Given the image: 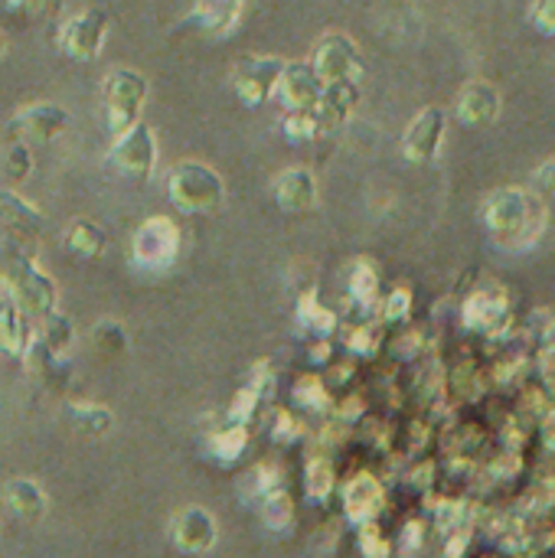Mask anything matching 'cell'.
Listing matches in <instances>:
<instances>
[{"instance_id":"1","label":"cell","mask_w":555,"mask_h":558,"mask_svg":"<svg viewBox=\"0 0 555 558\" xmlns=\"http://www.w3.org/2000/svg\"><path fill=\"white\" fill-rule=\"evenodd\" d=\"M481 222L491 242L504 252H530L550 222L546 203L527 186H500L487 193L481 206Z\"/></svg>"},{"instance_id":"2","label":"cell","mask_w":555,"mask_h":558,"mask_svg":"<svg viewBox=\"0 0 555 558\" xmlns=\"http://www.w3.org/2000/svg\"><path fill=\"white\" fill-rule=\"evenodd\" d=\"M167 199L183 216H209L226 203V180L203 160H177L167 170Z\"/></svg>"},{"instance_id":"3","label":"cell","mask_w":555,"mask_h":558,"mask_svg":"<svg viewBox=\"0 0 555 558\" xmlns=\"http://www.w3.org/2000/svg\"><path fill=\"white\" fill-rule=\"evenodd\" d=\"M0 275H3V288L10 291V298L16 301V307L29 320H46L56 311V298H59L56 281L23 248H10L7 252Z\"/></svg>"},{"instance_id":"4","label":"cell","mask_w":555,"mask_h":558,"mask_svg":"<svg viewBox=\"0 0 555 558\" xmlns=\"http://www.w3.org/2000/svg\"><path fill=\"white\" fill-rule=\"evenodd\" d=\"M180 226L167 216H150L134 229L131 239V265L147 275H164L177 265L180 258Z\"/></svg>"},{"instance_id":"5","label":"cell","mask_w":555,"mask_h":558,"mask_svg":"<svg viewBox=\"0 0 555 558\" xmlns=\"http://www.w3.org/2000/svg\"><path fill=\"white\" fill-rule=\"evenodd\" d=\"M147 101V78L137 69H114L105 78V118L114 134H124L141 121Z\"/></svg>"},{"instance_id":"6","label":"cell","mask_w":555,"mask_h":558,"mask_svg":"<svg viewBox=\"0 0 555 558\" xmlns=\"http://www.w3.org/2000/svg\"><path fill=\"white\" fill-rule=\"evenodd\" d=\"M311 65H314V72L321 75L324 85H330V82H360L363 52H360L353 36H347L340 29H330V33H324L317 39Z\"/></svg>"},{"instance_id":"7","label":"cell","mask_w":555,"mask_h":558,"mask_svg":"<svg viewBox=\"0 0 555 558\" xmlns=\"http://www.w3.org/2000/svg\"><path fill=\"white\" fill-rule=\"evenodd\" d=\"M105 39H108V13L101 7H88V10L69 16L56 33V43H59L62 56H69L75 62L98 59L101 49H105Z\"/></svg>"},{"instance_id":"8","label":"cell","mask_w":555,"mask_h":558,"mask_svg":"<svg viewBox=\"0 0 555 558\" xmlns=\"http://www.w3.org/2000/svg\"><path fill=\"white\" fill-rule=\"evenodd\" d=\"M285 65L288 62L281 56H242V59H236L232 88H236L239 101L249 108H258L268 98H275Z\"/></svg>"},{"instance_id":"9","label":"cell","mask_w":555,"mask_h":558,"mask_svg":"<svg viewBox=\"0 0 555 558\" xmlns=\"http://www.w3.org/2000/svg\"><path fill=\"white\" fill-rule=\"evenodd\" d=\"M108 163L121 177L147 183L150 173H154V163H157V137H154V131L144 121H137L134 128L118 134V141L111 144Z\"/></svg>"},{"instance_id":"10","label":"cell","mask_w":555,"mask_h":558,"mask_svg":"<svg viewBox=\"0 0 555 558\" xmlns=\"http://www.w3.org/2000/svg\"><path fill=\"white\" fill-rule=\"evenodd\" d=\"M167 536H170V546L183 556H206L216 549L219 543V523L216 517L206 510V507H183L173 513L170 526H167Z\"/></svg>"},{"instance_id":"11","label":"cell","mask_w":555,"mask_h":558,"mask_svg":"<svg viewBox=\"0 0 555 558\" xmlns=\"http://www.w3.org/2000/svg\"><path fill=\"white\" fill-rule=\"evenodd\" d=\"M65 131H69V111L56 101L26 105L7 121V134L20 144H49Z\"/></svg>"},{"instance_id":"12","label":"cell","mask_w":555,"mask_h":558,"mask_svg":"<svg viewBox=\"0 0 555 558\" xmlns=\"http://www.w3.org/2000/svg\"><path fill=\"white\" fill-rule=\"evenodd\" d=\"M445 137H448V111L438 105L422 108L402 134V154L409 163H432L442 154Z\"/></svg>"},{"instance_id":"13","label":"cell","mask_w":555,"mask_h":558,"mask_svg":"<svg viewBox=\"0 0 555 558\" xmlns=\"http://www.w3.org/2000/svg\"><path fill=\"white\" fill-rule=\"evenodd\" d=\"M461 320L468 330H478L484 337H497L510 324V298L500 288H478L461 304Z\"/></svg>"},{"instance_id":"14","label":"cell","mask_w":555,"mask_h":558,"mask_svg":"<svg viewBox=\"0 0 555 558\" xmlns=\"http://www.w3.org/2000/svg\"><path fill=\"white\" fill-rule=\"evenodd\" d=\"M500 111H504L500 88L487 78H471L458 92L455 114L464 128H491V124H497Z\"/></svg>"},{"instance_id":"15","label":"cell","mask_w":555,"mask_h":558,"mask_svg":"<svg viewBox=\"0 0 555 558\" xmlns=\"http://www.w3.org/2000/svg\"><path fill=\"white\" fill-rule=\"evenodd\" d=\"M321 92H324V82L311 62H288L275 98L285 105V111H311V108H317Z\"/></svg>"},{"instance_id":"16","label":"cell","mask_w":555,"mask_h":558,"mask_svg":"<svg viewBox=\"0 0 555 558\" xmlns=\"http://www.w3.org/2000/svg\"><path fill=\"white\" fill-rule=\"evenodd\" d=\"M272 196L278 203L281 213L301 216L311 213L317 206V177L307 167H288L275 177L272 183Z\"/></svg>"},{"instance_id":"17","label":"cell","mask_w":555,"mask_h":558,"mask_svg":"<svg viewBox=\"0 0 555 558\" xmlns=\"http://www.w3.org/2000/svg\"><path fill=\"white\" fill-rule=\"evenodd\" d=\"M360 98H363L360 82H330V85H324L321 101L314 108V114L321 121V131L324 134L340 131L353 118V111L360 108Z\"/></svg>"},{"instance_id":"18","label":"cell","mask_w":555,"mask_h":558,"mask_svg":"<svg viewBox=\"0 0 555 558\" xmlns=\"http://www.w3.org/2000/svg\"><path fill=\"white\" fill-rule=\"evenodd\" d=\"M245 0H196L190 16L183 20V29H196L209 39L229 36L242 16Z\"/></svg>"},{"instance_id":"19","label":"cell","mask_w":555,"mask_h":558,"mask_svg":"<svg viewBox=\"0 0 555 558\" xmlns=\"http://www.w3.org/2000/svg\"><path fill=\"white\" fill-rule=\"evenodd\" d=\"M343 510L353 523H373L386 507V490L373 474H357L343 484Z\"/></svg>"},{"instance_id":"20","label":"cell","mask_w":555,"mask_h":558,"mask_svg":"<svg viewBox=\"0 0 555 558\" xmlns=\"http://www.w3.org/2000/svg\"><path fill=\"white\" fill-rule=\"evenodd\" d=\"M36 330L29 324V317L16 307V301L10 298V291H0V350L13 360H23L29 343H33Z\"/></svg>"},{"instance_id":"21","label":"cell","mask_w":555,"mask_h":558,"mask_svg":"<svg viewBox=\"0 0 555 558\" xmlns=\"http://www.w3.org/2000/svg\"><path fill=\"white\" fill-rule=\"evenodd\" d=\"M3 507L20 523H39L49 510V497L33 477H13L3 484Z\"/></svg>"},{"instance_id":"22","label":"cell","mask_w":555,"mask_h":558,"mask_svg":"<svg viewBox=\"0 0 555 558\" xmlns=\"http://www.w3.org/2000/svg\"><path fill=\"white\" fill-rule=\"evenodd\" d=\"M0 226L13 235L36 239L46 229V213L13 190H0Z\"/></svg>"},{"instance_id":"23","label":"cell","mask_w":555,"mask_h":558,"mask_svg":"<svg viewBox=\"0 0 555 558\" xmlns=\"http://www.w3.org/2000/svg\"><path fill=\"white\" fill-rule=\"evenodd\" d=\"M59 418L69 432L82 438H105L114 428V412L98 402H65Z\"/></svg>"},{"instance_id":"24","label":"cell","mask_w":555,"mask_h":558,"mask_svg":"<svg viewBox=\"0 0 555 558\" xmlns=\"http://www.w3.org/2000/svg\"><path fill=\"white\" fill-rule=\"evenodd\" d=\"M203 448H206V458L209 461H216V464H236L245 454V448H249V428L232 425V422H222V425L209 428Z\"/></svg>"},{"instance_id":"25","label":"cell","mask_w":555,"mask_h":558,"mask_svg":"<svg viewBox=\"0 0 555 558\" xmlns=\"http://www.w3.org/2000/svg\"><path fill=\"white\" fill-rule=\"evenodd\" d=\"M62 245L69 255L75 258H85V262H95L105 255L108 248V239L101 232V226H95L92 219H72L62 232Z\"/></svg>"},{"instance_id":"26","label":"cell","mask_w":555,"mask_h":558,"mask_svg":"<svg viewBox=\"0 0 555 558\" xmlns=\"http://www.w3.org/2000/svg\"><path fill=\"white\" fill-rule=\"evenodd\" d=\"M347 291H350V301L360 307V311H370L376 307V298H379V271L370 258H357L350 265V278H347Z\"/></svg>"},{"instance_id":"27","label":"cell","mask_w":555,"mask_h":558,"mask_svg":"<svg viewBox=\"0 0 555 558\" xmlns=\"http://www.w3.org/2000/svg\"><path fill=\"white\" fill-rule=\"evenodd\" d=\"M36 340H39V347H43L46 353H52V356H59V360H69V350H72V343H75L72 317L62 314V311H52V314L43 320Z\"/></svg>"},{"instance_id":"28","label":"cell","mask_w":555,"mask_h":558,"mask_svg":"<svg viewBox=\"0 0 555 558\" xmlns=\"http://www.w3.org/2000/svg\"><path fill=\"white\" fill-rule=\"evenodd\" d=\"M298 324H301V330H307L314 337H330L337 330V314L317 301V291H307L298 301Z\"/></svg>"},{"instance_id":"29","label":"cell","mask_w":555,"mask_h":558,"mask_svg":"<svg viewBox=\"0 0 555 558\" xmlns=\"http://www.w3.org/2000/svg\"><path fill=\"white\" fill-rule=\"evenodd\" d=\"M88 337L101 356H124L131 350V337H128L124 324H118V320H98Z\"/></svg>"},{"instance_id":"30","label":"cell","mask_w":555,"mask_h":558,"mask_svg":"<svg viewBox=\"0 0 555 558\" xmlns=\"http://www.w3.org/2000/svg\"><path fill=\"white\" fill-rule=\"evenodd\" d=\"M334 481H337V474H334V464L327 458L307 461V468H304V490H307V497L314 504H324L334 494Z\"/></svg>"},{"instance_id":"31","label":"cell","mask_w":555,"mask_h":558,"mask_svg":"<svg viewBox=\"0 0 555 558\" xmlns=\"http://www.w3.org/2000/svg\"><path fill=\"white\" fill-rule=\"evenodd\" d=\"M281 134H285L291 144H311V141L324 137L314 108H311V111H288L285 121H281Z\"/></svg>"},{"instance_id":"32","label":"cell","mask_w":555,"mask_h":558,"mask_svg":"<svg viewBox=\"0 0 555 558\" xmlns=\"http://www.w3.org/2000/svg\"><path fill=\"white\" fill-rule=\"evenodd\" d=\"M258 507H262V523L268 530H275V533H281V530H288L294 523V504H291V494L288 490L268 494Z\"/></svg>"},{"instance_id":"33","label":"cell","mask_w":555,"mask_h":558,"mask_svg":"<svg viewBox=\"0 0 555 558\" xmlns=\"http://www.w3.org/2000/svg\"><path fill=\"white\" fill-rule=\"evenodd\" d=\"M0 173H3L7 180H13V183H23V180L33 173V154H29V144L13 141V144L3 150V157H0Z\"/></svg>"},{"instance_id":"34","label":"cell","mask_w":555,"mask_h":558,"mask_svg":"<svg viewBox=\"0 0 555 558\" xmlns=\"http://www.w3.org/2000/svg\"><path fill=\"white\" fill-rule=\"evenodd\" d=\"M294 402L311 409V412H324L330 409V392H327V383L321 376H301L294 383Z\"/></svg>"},{"instance_id":"35","label":"cell","mask_w":555,"mask_h":558,"mask_svg":"<svg viewBox=\"0 0 555 558\" xmlns=\"http://www.w3.org/2000/svg\"><path fill=\"white\" fill-rule=\"evenodd\" d=\"M360 553L366 558H389L393 556V546H389V539L373 523H363L360 526Z\"/></svg>"},{"instance_id":"36","label":"cell","mask_w":555,"mask_h":558,"mask_svg":"<svg viewBox=\"0 0 555 558\" xmlns=\"http://www.w3.org/2000/svg\"><path fill=\"white\" fill-rule=\"evenodd\" d=\"M409 311H412V291H409V288H396V291L383 301V320H386V324L406 320Z\"/></svg>"},{"instance_id":"37","label":"cell","mask_w":555,"mask_h":558,"mask_svg":"<svg viewBox=\"0 0 555 558\" xmlns=\"http://www.w3.org/2000/svg\"><path fill=\"white\" fill-rule=\"evenodd\" d=\"M530 23L536 33L555 36V0H530Z\"/></svg>"},{"instance_id":"38","label":"cell","mask_w":555,"mask_h":558,"mask_svg":"<svg viewBox=\"0 0 555 558\" xmlns=\"http://www.w3.org/2000/svg\"><path fill=\"white\" fill-rule=\"evenodd\" d=\"M350 350L353 353H363V356H373L376 350H379V327H373V324H363V327H357L353 333H350Z\"/></svg>"},{"instance_id":"39","label":"cell","mask_w":555,"mask_h":558,"mask_svg":"<svg viewBox=\"0 0 555 558\" xmlns=\"http://www.w3.org/2000/svg\"><path fill=\"white\" fill-rule=\"evenodd\" d=\"M527 510L530 513H553L555 510V477L543 481L533 487V494L527 497Z\"/></svg>"},{"instance_id":"40","label":"cell","mask_w":555,"mask_h":558,"mask_svg":"<svg viewBox=\"0 0 555 558\" xmlns=\"http://www.w3.org/2000/svg\"><path fill=\"white\" fill-rule=\"evenodd\" d=\"M301 432H304V428L294 422V415L278 412V425H275V432H272L275 441H294V438H301Z\"/></svg>"},{"instance_id":"41","label":"cell","mask_w":555,"mask_h":558,"mask_svg":"<svg viewBox=\"0 0 555 558\" xmlns=\"http://www.w3.org/2000/svg\"><path fill=\"white\" fill-rule=\"evenodd\" d=\"M533 180H536V186H540L543 193L555 196V157H550V160L533 173Z\"/></svg>"},{"instance_id":"42","label":"cell","mask_w":555,"mask_h":558,"mask_svg":"<svg viewBox=\"0 0 555 558\" xmlns=\"http://www.w3.org/2000/svg\"><path fill=\"white\" fill-rule=\"evenodd\" d=\"M49 3L52 0H7V7L16 10V13H43Z\"/></svg>"},{"instance_id":"43","label":"cell","mask_w":555,"mask_h":558,"mask_svg":"<svg viewBox=\"0 0 555 558\" xmlns=\"http://www.w3.org/2000/svg\"><path fill=\"white\" fill-rule=\"evenodd\" d=\"M543 369H546V376L555 379V327L550 330V337L543 340Z\"/></svg>"},{"instance_id":"44","label":"cell","mask_w":555,"mask_h":558,"mask_svg":"<svg viewBox=\"0 0 555 558\" xmlns=\"http://www.w3.org/2000/svg\"><path fill=\"white\" fill-rule=\"evenodd\" d=\"M468 530L464 533H458V539H451V546H448V553H445V558H461L464 556V549H468Z\"/></svg>"},{"instance_id":"45","label":"cell","mask_w":555,"mask_h":558,"mask_svg":"<svg viewBox=\"0 0 555 558\" xmlns=\"http://www.w3.org/2000/svg\"><path fill=\"white\" fill-rule=\"evenodd\" d=\"M543 441H546V448H553L555 451V409H553V415L543 422Z\"/></svg>"},{"instance_id":"46","label":"cell","mask_w":555,"mask_h":558,"mask_svg":"<svg viewBox=\"0 0 555 558\" xmlns=\"http://www.w3.org/2000/svg\"><path fill=\"white\" fill-rule=\"evenodd\" d=\"M3 56H7V36L0 33V59H3Z\"/></svg>"}]
</instances>
